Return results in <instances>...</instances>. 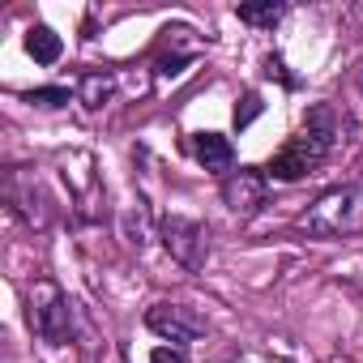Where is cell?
Segmentation results:
<instances>
[{"label":"cell","mask_w":363,"mask_h":363,"mask_svg":"<svg viewBox=\"0 0 363 363\" xmlns=\"http://www.w3.org/2000/svg\"><path fill=\"white\" fill-rule=\"evenodd\" d=\"M337 137H342V120H337L333 103H312V107H308V116H303V124L295 128V137H291L274 158H269L265 175H269V179H282V184L312 175V171L333 154Z\"/></svg>","instance_id":"1"},{"label":"cell","mask_w":363,"mask_h":363,"mask_svg":"<svg viewBox=\"0 0 363 363\" xmlns=\"http://www.w3.org/2000/svg\"><path fill=\"white\" fill-rule=\"evenodd\" d=\"M26 320H30L35 337L48 342V346H69V342H77V333H82V312H77V303H73L69 291H65L60 282H52V278H35V282L26 286Z\"/></svg>","instance_id":"2"},{"label":"cell","mask_w":363,"mask_h":363,"mask_svg":"<svg viewBox=\"0 0 363 363\" xmlns=\"http://www.w3.org/2000/svg\"><path fill=\"white\" fill-rule=\"evenodd\" d=\"M299 227L312 240H346V235H359L363 231V184H342V189L320 193L308 206V214L299 218Z\"/></svg>","instance_id":"3"},{"label":"cell","mask_w":363,"mask_h":363,"mask_svg":"<svg viewBox=\"0 0 363 363\" xmlns=\"http://www.w3.org/2000/svg\"><path fill=\"white\" fill-rule=\"evenodd\" d=\"M158 240L171 252V261L184 265L189 274L206 269V261H210V227L206 223L184 218V214H162L158 218Z\"/></svg>","instance_id":"4"},{"label":"cell","mask_w":363,"mask_h":363,"mask_svg":"<svg viewBox=\"0 0 363 363\" xmlns=\"http://www.w3.org/2000/svg\"><path fill=\"white\" fill-rule=\"evenodd\" d=\"M5 201H9V210H13L26 227H35V231H43V227L52 223V197H48L43 179H39L30 167L5 171Z\"/></svg>","instance_id":"5"},{"label":"cell","mask_w":363,"mask_h":363,"mask_svg":"<svg viewBox=\"0 0 363 363\" xmlns=\"http://www.w3.org/2000/svg\"><path fill=\"white\" fill-rule=\"evenodd\" d=\"M145 329H150L154 337L171 342V346H189V342H197L210 325H206V316L193 312L189 303H154V308L145 312Z\"/></svg>","instance_id":"6"},{"label":"cell","mask_w":363,"mask_h":363,"mask_svg":"<svg viewBox=\"0 0 363 363\" xmlns=\"http://www.w3.org/2000/svg\"><path fill=\"white\" fill-rule=\"evenodd\" d=\"M269 184L274 179L265 175V167H235L231 175H223V206L231 214L248 218L269 201Z\"/></svg>","instance_id":"7"},{"label":"cell","mask_w":363,"mask_h":363,"mask_svg":"<svg viewBox=\"0 0 363 363\" xmlns=\"http://www.w3.org/2000/svg\"><path fill=\"white\" fill-rule=\"evenodd\" d=\"M189 150H193V158H197L206 171H214V175H231V171H235V145H231V137H223V133H193V137H189Z\"/></svg>","instance_id":"8"},{"label":"cell","mask_w":363,"mask_h":363,"mask_svg":"<svg viewBox=\"0 0 363 363\" xmlns=\"http://www.w3.org/2000/svg\"><path fill=\"white\" fill-rule=\"evenodd\" d=\"M111 94H116V77H111V73L94 69V73H82V77H77V103H82L86 111L107 107V103H111Z\"/></svg>","instance_id":"9"},{"label":"cell","mask_w":363,"mask_h":363,"mask_svg":"<svg viewBox=\"0 0 363 363\" xmlns=\"http://www.w3.org/2000/svg\"><path fill=\"white\" fill-rule=\"evenodd\" d=\"M26 56L35 60V65H56L60 56H65V39L52 30V26H30L26 30Z\"/></svg>","instance_id":"10"},{"label":"cell","mask_w":363,"mask_h":363,"mask_svg":"<svg viewBox=\"0 0 363 363\" xmlns=\"http://www.w3.org/2000/svg\"><path fill=\"white\" fill-rule=\"evenodd\" d=\"M286 13H291V5H282V0H257V5H240L235 9V18L244 26H257V30H274Z\"/></svg>","instance_id":"11"},{"label":"cell","mask_w":363,"mask_h":363,"mask_svg":"<svg viewBox=\"0 0 363 363\" xmlns=\"http://www.w3.org/2000/svg\"><path fill=\"white\" fill-rule=\"evenodd\" d=\"M69 99H77V94H69V86H39V90H26V103H35V107H43V111L69 107Z\"/></svg>","instance_id":"12"},{"label":"cell","mask_w":363,"mask_h":363,"mask_svg":"<svg viewBox=\"0 0 363 363\" xmlns=\"http://www.w3.org/2000/svg\"><path fill=\"white\" fill-rule=\"evenodd\" d=\"M150 363H189V346H171V342H158L150 350Z\"/></svg>","instance_id":"13"},{"label":"cell","mask_w":363,"mask_h":363,"mask_svg":"<svg viewBox=\"0 0 363 363\" xmlns=\"http://www.w3.org/2000/svg\"><path fill=\"white\" fill-rule=\"evenodd\" d=\"M257 116H261V99H257V94L248 90V94L240 99V107H235V128H248V124H252Z\"/></svg>","instance_id":"14"},{"label":"cell","mask_w":363,"mask_h":363,"mask_svg":"<svg viewBox=\"0 0 363 363\" xmlns=\"http://www.w3.org/2000/svg\"><path fill=\"white\" fill-rule=\"evenodd\" d=\"M189 60H193V52H175V56H158V77H179L189 69Z\"/></svg>","instance_id":"15"},{"label":"cell","mask_w":363,"mask_h":363,"mask_svg":"<svg viewBox=\"0 0 363 363\" xmlns=\"http://www.w3.org/2000/svg\"><path fill=\"white\" fill-rule=\"evenodd\" d=\"M265 73H269V77H282V86H299V82H295V77L286 73V65H282V56H269V60H265Z\"/></svg>","instance_id":"16"}]
</instances>
